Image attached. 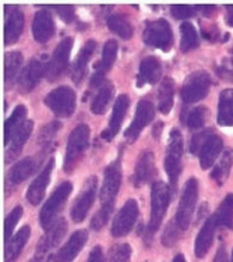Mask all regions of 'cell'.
Masks as SVG:
<instances>
[{
	"mask_svg": "<svg viewBox=\"0 0 233 262\" xmlns=\"http://www.w3.org/2000/svg\"><path fill=\"white\" fill-rule=\"evenodd\" d=\"M90 136H91V130L84 123L76 126L74 130L71 131L67 140L66 154H65V163H63L65 171L70 173L74 170L77 162L81 159L90 145Z\"/></svg>",
	"mask_w": 233,
	"mask_h": 262,
	"instance_id": "obj_1",
	"label": "cell"
},
{
	"mask_svg": "<svg viewBox=\"0 0 233 262\" xmlns=\"http://www.w3.org/2000/svg\"><path fill=\"white\" fill-rule=\"evenodd\" d=\"M169 201H171L169 186H166V183L163 182L154 183L151 191V217L145 230L150 238L159 230V226L169 207Z\"/></svg>",
	"mask_w": 233,
	"mask_h": 262,
	"instance_id": "obj_2",
	"label": "cell"
},
{
	"mask_svg": "<svg viewBox=\"0 0 233 262\" xmlns=\"http://www.w3.org/2000/svg\"><path fill=\"white\" fill-rule=\"evenodd\" d=\"M182 157H183V136L178 128H173L169 134V142L166 146L165 157V170L171 186L178 184L179 177L182 173Z\"/></svg>",
	"mask_w": 233,
	"mask_h": 262,
	"instance_id": "obj_3",
	"label": "cell"
},
{
	"mask_svg": "<svg viewBox=\"0 0 233 262\" xmlns=\"http://www.w3.org/2000/svg\"><path fill=\"white\" fill-rule=\"evenodd\" d=\"M198 200V182L196 177H190L184 188H183V194L180 201H179V208L176 212V219L175 222L178 223V226L182 229V232L187 230L190 223H192L193 213L196 209Z\"/></svg>",
	"mask_w": 233,
	"mask_h": 262,
	"instance_id": "obj_4",
	"label": "cell"
},
{
	"mask_svg": "<svg viewBox=\"0 0 233 262\" xmlns=\"http://www.w3.org/2000/svg\"><path fill=\"white\" fill-rule=\"evenodd\" d=\"M73 191V184L70 182H63L59 187H56L55 191L52 192L51 196L48 198L45 205L42 208L41 215H39V221H41V226L48 230L53 226L56 222V216L60 212V209L67 201V198L70 196Z\"/></svg>",
	"mask_w": 233,
	"mask_h": 262,
	"instance_id": "obj_5",
	"label": "cell"
},
{
	"mask_svg": "<svg viewBox=\"0 0 233 262\" xmlns=\"http://www.w3.org/2000/svg\"><path fill=\"white\" fill-rule=\"evenodd\" d=\"M142 39L147 45L167 52L173 45V34L171 24L163 18L150 21L145 24Z\"/></svg>",
	"mask_w": 233,
	"mask_h": 262,
	"instance_id": "obj_6",
	"label": "cell"
},
{
	"mask_svg": "<svg viewBox=\"0 0 233 262\" xmlns=\"http://www.w3.org/2000/svg\"><path fill=\"white\" fill-rule=\"evenodd\" d=\"M211 77L207 71L197 70L187 77L184 81L182 90H180V96L184 103H196L201 101L209 92L211 88Z\"/></svg>",
	"mask_w": 233,
	"mask_h": 262,
	"instance_id": "obj_7",
	"label": "cell"
},
{
	"mask_svg": "<svg viewBox=\"0 0 233 262\" xmlns=\"http://www.w3.org/2000/svg\"><path fill=\"white\" fill-rule=\"evenodd\" d=\"M76 92L70 86H57L45 96V105L57 117H69L76 111Z\"/></svg>",
	"mask_w": 233,
	"mask_h": 262,
	"instance_id": "obj_8",
	"label": "cell"
},
{
	"mask_svg": "<svg viewBox=\"0 0 233 262\" xmlns=\"http://www.w3.org/2000/svg\"><path fill=\"white\" fill-rule=\"evenodd\" d=\"M138 217V204L136 200H127L126 204L120 208L117 215L112 223L111 234L113 237H124L132 232L133 227L137 222Z\"/></svg>",
	"mask_w": 233,
	"mask_h": 262,
	"instance_id": "obj_9",
	"label": "cell"
},
{
	"mask_svg": "<svg viewBox=\"0 0 233 262\" xmlns=\"http://www.w3.org/2000/svg\"><path fill=\"white\" fill-rule=\"evenodd\" d=\"M73 43H74L73 38H65L63 40H60L59 45L56 46L51 60L46 63V78L49 81L57 80L65 73L69 66Z\"/></svg>",
	"mask_w": 233,
	"mask_h": 262,
	"instance_id": "obj_10",
	"label": "cell"
},
{
	"mask_svg": "<svg viewBox=\"0 0 233 262\" xmlns=\"http://www.w3.org/2000/svg\"><path fill=\"white\" fill-rule=\"evenodd\" d=\"M96 186H98V179L95 176H91L86 182L84 190L76 198V201L73 204L70 212V216L74 223L82 222L87 215H88L92 204L95 201Z\"/></svg>",
	"mask_w": 233,
	"mask_h": 262,
	"instance_id": "obj_11",
	"label": "cell"
},
{
	"mask_svg": "<svg viewBox=\"0 0 233 262\" xmlns=\"http://www.w3.org/2000/svg\"><path fill=\"white\" fill-rule=\"evenodd\" d=\"M122 184V170L119 161L112 162L105 169V177L101 188V202L102 205H113L116 200L117 192Z\"/></svg>",
	"mask_w": 233,
	"mask_h": 262,
	"instance_id": "obj_12",
	"label": "cell"
},
{
	"mask_svg": "<svg viewBox=\"0 0 233 262\" xmlns=\"http://www.w3.org/2000/svg\"><path fill=\"white\" fill-rule=\"evenodd\" d=\"M154 116H155V109H154V105L151 102L147 101V99H142V101L138 102L134 119L124 133V138L130 144L136 141L141 134V131L144 130V127L151 123Z\"/></svg>",
	"mask_w": 233,
	"mask_h": 262,
	"instance_id": "obj_13",
	"label": "cell"
},
{
	"mask_svg": "<svg viewBox=\"0 0 233 262\" xmlns=\"http://www.w3.org/2000/svg\"><path fill=\"white\" fill-rule=\"evenodd\" d=\"M44 76H46V64L39 59H31L21 70L18 77V90L23 94L32 91Z\"/></svg>",
	"mask_w": 233,
	"mask_h": 262,
	"instance_id": "obj_14",
	"label": "cell"
},
{
	"mask_svg": "<svg viewBox=\"0 0 233 262\" xmlns=\"http://www.w3.org/2000/svg\"><path fill=\"white\" fill-rule=\"evenodd\" d=\"M117 42L113 39H109L103 45L102 51V59L95 64V73L91 78V86H101L105 82V74L111 70L117 56Z\"/></svg>",
	"mask_w": 233,
	"mask_h": 262,
	"instance_id": "obj_15",
	"label": "cell"
},
{
	"mask_svg": "<svg viewBox=\"0 0 233 262\" xmlns=\"http://www.w3.org/2000/svg\"><path fill=\"white\" fill-rule=\"evenodd\" d=\"M155 174H157V167H155L154 154L150 149H145V151H142L137 163H136L132 182L134 187H141L147 183H151Z\"/></svg>",
	"mask_w": 233,
	"mask_h": 262,
	"instance_id": "obj_16",
	"label": "cell"
},
{
	"mask_svg": "<svg viewBox=\"0 0 233 262\" xmlns=\"http://www.w3.org/2000/svg\"><path fill=\"white\" fill-rule=\"evenodd\" d=\"M129 106H130V98H129V95L122 94V95L117 96L115 106H113L111 120H109V126L101 134V137L105 141H112V138L117 136V133H119L123 124V120H124V116H126L127 111H129Z\"/></svg>",
	"mask_w": 233,
	"mask_h": 262,
	"instance_id": "obj_17",
	"label": "cell"
},
{
	"mask_svg": "<svg viewBox=\"0 0 233 262\" xmlns=\"http://www.w3.org/2000/svg\"><path fill=\"white\" fill-rule=\"evenodd\" d=\"M24 30V13L18 7H7L5 20V43L13 45L20 39Z\"/></svg>",
	"mask_w": 233,
	"mask_h": 262,
	"instance_id": "obj_18",
	"label": "cell"
},
{
	"mask_svg": "<svg viewBox=\"0 0 233 262\" xmlns=\"http://www.w3.org/2000/svg\"><path fill=\"white\" fill-rule=\"evenodd\" d=\"M53 166H55V159L52 158L45 165L44 170L36 176V179L32 182L30 188H28V191H27V200L32 205H39L42 200H44L48 184L51 182V174L52 170H53Z\"/></svg>",
	"mask_w": 233,
	"mask_h": 262,
	"instance_id": "obj_19",
	"label": "cell"
},
{
	"mask_svg": "<svg viewBox=\"0 0 233 262\" xmlns=\"http://www.w3.org/2000/svg\"><path fill=\"white\" fill-rule=\"evenodd\" d=\"M66 230L67 222L65 219L56 221L53 223V226L46 230L45 236L42 237L41 242L38 243V246H36V257L41 259L44 255H46L48 252L51 251L52 248H55L61 238H63V236L66 234Z\"/></svg>",
	"mask_w": 233,
	"mask_h": 262,
	"instance_id": "obj_20",
	"label": "cell"
},
{
	"mask_svg": "<svg viewBox=\"0 0 233 262\" xmlns=\"http://www.w3.org/2000/svg\"><path fill=\"white\" fill-rule=\"evenodd\" d=\"M88 240V233L86 230H77L71 234L70 240L56 252L53 262H71L80 254Z\"/></svg>",
	"mask_w": 233,
	"mask_h": 262,
	"instance_id": "obj_21",
	"label": "cell"
},
{
	"mask_svg": "<svg viewBox=\"0 0 233 262\" xmlns=\"http://www.w3.org/2000/svg\"><path fill=\"white\" fill-rule=\"evenodd\" d=\"M55 34V23L52 14L45 9L36 11L32 21V35L34 39L39 43H45Z\"/></svg>",
	"mask_w": 233,
	"mask_h": 262,
	"instance_id": "obj_22",
	"label": "cell"
},
{
	"mask_svg": "<svg viewBox=\"0 0 233 262\" xmlns=\"http://www.w3.org/2000/svg\"><path fill=\"white\" fill-rule=\"evenodd\" d=\"M32 127H34V123L31 120H26L23 123V126L11 136L9 142L6 144V162L7 163L14 161L15 158L20 155L23 146L26 145L27 140L30 138L31 133H32Z\"/></svg>",
	"mask_w": 233,
	"mask_h": 262,
	"instance_id": "obj_23",
	"label": "cell"
},
{
	"mask_svg": "<svg viewBox=\"0 0 233 262\" xmlns=\"http://www.w3.org/2000/svg\"><path fill=\"white\" fill-rule=\"evenodd\" d=\"M162 74V64L161 60L155 56H148L144 57L140 63V71L137 76V86H142L145 84L154 85L157 84Z\"/></svg>",
	"mask_w": 233,
	"mask_h": 262,
	"instance_id": "obj_24",
	"label": "cell"
},
{
	"mask_svg": "<svg viewBox=\"0 0 233 262\" xmlns=\"http://www.w3.org/2000/svg\"><path fill=\"white\" fill-rule=\"evenodd\" d=\"M217 227H218V223H217L215 215H213L209 219L205 221L204 226L201 227V230L197 234V238H196V246H194L196 257L204 258L207 255V252L209 251V248L213 246Z\"/></svg>",
	"mask_w": 233,
	"mask_h": 262,
	"instance_id": "obj_25",
	"label": "cell"
},
{
	"mask_svg": "<svg viewBox=\"0 0 233 262\" xmlns=\"http://www.w3.org/2000/svg\"><path fill=\"white\" fill-rule=\"evenodd\" d=\"M96 49V42L94 39L87 40L86 45L82 46L80 53L77 55L76 61H74V64L71 67V80L74 81L76 84H80L86 76V71L87 67H88V63H90V59L94 55V52Z\"/></svg>",
	"mask_w": 233,
	"mask_h": 262,
	"instance_id": "obj_26",
	"label": "cell"
},
{
	"mask_svg": "<svg viewBox=\"0 0 233 262\" xmlns=\"http://www.w3.org/2000/svg\"><path fill=\"white\" fill-rule=\"evenodd\" d=\"M223 148V142L221 140V137L213 136L209 137L207 140V142L204 144L201 151L198 154V158H200V166L203 170H207L209 167L213 166L215 161L218 159V157L221 155Z\"/></svg>",
	"mask_w": 233,
	"mask_h": 262,
	"instance_id": "obj_27",
	"label": "cell"
},
{
	"mask_svg": "<svg viewBox=\"0 0 233 262\" xmlns=\"http://www.w3.org/2000/svg\"><path fill=\"white\" fill-rule=\"evenodd\" d=\"M30 236L31 227L24 226L21 227L20 230L15 233L9 242L6 243L5 262H14L18 258L20 252L23 251V248L26 247V244L30 240Z\"/></svg>",
	"mask_w": 233,
	"mask_h": 262,
	"instance_id": "obj_28",
	"label": "cell"
},
{
	"mask_svg": "<svg viewBox=\"0 0 233 262\" xmlns=\"http://www.w3.org/2000/svg\"><path fill=\"white\" fill-rule=\"evenodd\" d=\"M38 165H39L38 159L31 157L17 162L14 166L11 167L10 171H9V182H10V184L17 186L20 183L26 182L27 179L36 170Z\"/></svg>",
	"mask_w": 233,
	"mask_h": 262,
	"instance_id": "obj_29",
	"label": "cell"
},
{
	"mask_svg": "<svg viewBox=\"0 0 233 262\" xmlns=\"http://www.w3.org/2000/svg\"><path fill=\"white\" fill-rule=\"evenodd\" d=\"M217 119H218L219 126H233V88H226L221 92Z\"/></svg>",
	"mask_w": 233,
	"mask_h": 262,
	"instance_id": "obj_30",
	"label": "cell"
},
{
	"mask_svg": "<svg viewBox=\"0 0 233 262\" xmlns=\"http://www.w3.org/2000/svg\"><path fill=\"white\" fill-rule=\"evenodd\" d=\"M175 81L171 77H165L158 90V109L163 115H167L173 107Z\"/></svg>",
	"mask_w": 233,
	"mask_h": 262,
	"instance_id": "obj_31",
	"label": "cell"
},
{
	"mask_svg": "<svg viewBox=\"0 0 233 262\" xmlns=\"http://www.w3.org/2000/svg\"><path fill=\"white\" fill-rule=\"evenodd\" d=\"M23 53L20 51L7 52L5 56V81L7 86H10L11 82H14L17 76L20 77V70L23 67Z\"/></svg>",
	"mask_w": 233,
	"mask_h": 262,
	"instance_id": "obj_32",
	"label": "cell"
},
{
	"mask_svg": "<svg viewBox=\"0 0 233 262\" xmlns=\"http://www.w3.org/2000/svg\"><path fill=\"white\" fill-rule=\"evenodd\" d=\"M113 94H115V86L112 85V82H109V81H105L99 86V91L96 92L95 98L91 103L92 113L94 115H103L107 112L109 103H111Z\"/></svg>",
	"mask_w": 233,
	"mask_h": 262,
	"instance_id": "obj_33",
	"label": "cell"
},
{
	"mask_svg": "<svg viewBox=\"0 0 233 262\" xmlns=\"http://www.w3.org/2000/svg\"><path fill=\"white\" fill-rule=\"evenodd\" d=\"M233 165V158L232 152L226 149L225 152H222V155L219 158L218 163H215V166L213 169V173H211V179L214 182L217 183L218 186H222L223 183L228 180L229 173H230V169H232Z\"/></svg>",
	"mask_w": 233,
	"mask_h": 262,
	"instance_id": "obj_34",
	"label": "cell"
},
{
	"mask_svg": "<svg viewBox=\"0 0 233 262\" xmlns=\"http://www.w3.org/2000/svg\"><path fill=\"white\" fill-rule=\"evenodd\" d=\"M27 113H28V111H27V107L24 105L15 106L13 113L5 123V144H7L11 136L23 126V123L26 121Z\"/></svg>",
	"mask_w": 233,
	"mask_h": 262,
	"instance_id": "obj_35",
	"label": "cell"
},
{
	"mask_svg": "<svg viewBox=\"0 0 233 262\" xmlns=\"http://www.w3.org/2000/svg\"><path fill=\"white\" fill-rule=\"evenodd\" d=\"M109 30L123 39H130L133 36V26L124 14H113L108 18Z\"/></svg>",
	"mask_w": 233,
	"mask_h": 262,
	"instance_id": "obj_36",
	"label": "cell"
},
{
	"mask_svg": "<svg viewBox=\"0 0 233 262\" xmlns=\"http://www.w3.org/2000/svg\"><path fill=\"white\" fill-rule=\"evenodd\" d=\"M180 32H182V40H180V49L184 53L196 49L200 45V39H198V34L194 26L188 21H184L180 26Z\"/></svg>",
	"mask_w": 233,
	"mask_h": 262,
	"instance_id": "obj_37",
	"label": "cell"
},
{
	"mask_svg": "<svg viewBox=\"0 0 233 262\" xmlns=\"http://www.w3.org/2000/svg\"><path fill=\"white\" fill-rule=\"evenodd\" d=\"M218 226H225L233 230V194H228L219 205L218 212L215 213Z\"/></svg>",
	"mask_w": 233,
	"mask_h": 262,
	"instance_id": "obj_38",
	"label": "cell"
},
{
	"mask_svg": "<svg viewBox=\"0 0 233 262\" xmlns=\"http://www.w3.org/2000/svg\"><path fill=\"white\" fill-rule=\"evenodd\" d=\"M132 247L127 243H119L109 248L108 262H130L132 259Z\"/></svg>",
	"mask_w": 233,
	"mask_h": 262,
	"instance_id": "obj_39",
	"label": "cell"
},
{
	"mask_svg": "<svg viewBox=\"0 0 233 262\" xmlns=\"http://www.w3.org/2000/svg\"><path fill=\"white\" fill-rule=\"evenodd\" d=\"M113 212V205H102L99 211L91 219V229L94 232H99L102 227L105 226Z\"/></svg>",
	"mask_w": 233,
	"mask_h": 262,
	"instance_id": "obj_40",
	"label": "cell"
},
{
	"mask_svg": "<svg viewBox=\"0 0 233 262\" xmlns=\"http://www.w3.org/2000/svg\"><path fill=\"white\" fill-rule=\"evenodd\" d=\"M21 216H23V207H15L13 211L7 215L5 221V238L6 242H9L11 237H13V233H14V229L17 226V223L20 222Z\"/></svg>",
	"mask_w": 233,
	"mask_h": 262,
	"instance_id": "obj_41",
	"label": "cell"
},
{
	"mask_svg": "<svg viewBox=\"0 0 233 262\" xmlns=\"http://www.w3.org/2000/svg\"><path fill=\"white\" fill-rule=\"evenodd\" d=\"M180 233H182V229L178 226V223L172 222L169 223L166 227H165V230L162 233V244L165 247L171 248L173 247L178 240L180 238Z\"/></svg>",
	"mask_w": 233,
	"mask_h": 262,
	"instance_id": "obj_42",
	"label": "cell"
},
{
	"mask_svg": "<svg viewBox=\"0 0 233 262\" xmlns=\"http://www.w3.org/2000/svg\"><path fill=\"white\" fill-rule=\"evenodd\" d=\"M205 109L203 106H198V107H194L190 113H188L187 119H186V123H187V127L190 130H200L201 127L204 126L205 123Z\"/></svg>",
	"mask_w": 233,
	"mask_h": 262,
	"instance_id": "obj_43",
	"label": "cell"
},
{
	"mask_svg": "<svg viewBox=\"0 0 233 262\" xmlns=\"http://www.w3.org/2000/svg\"><path fill=\"white\" fill-rule=\"evenodd\" d=\"M60 127L61 124L59 121H52L48 126L44 127L41 131V134H39V144H41L42 146H49L52 140H53L56 134H57V131L60 130Z\"/></svg>",
	"mask_w": 233,
	"mask_h": 262,
	"instance_id": "obj_44",
	"label": "cell"
},
{
	"mask_svg": "<svg viewBox=\"0 0 233 262\" xmlns=\"http://www.w3.org/2000/svg\"><path fill=\"white\" fill-rule=\"evenodd\" d=\"M200 9V6H186V5H175L171 6V14L176 20H186L196 14V11Z\"/></svg>",
	"mask_w": 233,
	"mask_h": 262,
	"instance_id": "obj_45",
	"label": "cell"
},
{
	"mask_svg": "<svg viewBox=\"0 0 233 262\" xmlns=\"http://www.w3.org/2000/svg\"><path fill=\"white\" fill-rule=\"evenodd\" d=\"M213 134L214 133L209 130V128H208V130L200 131V133H197V134H194L192 138V142H190V152H192V154H196V155L200 154L203 145L207 142L208 138L213 136Z\"/></svg>",
	"mask_w": 233,
	"mask_h": 262,
	"instance_id": "obj_46",
	"label": "cell"
},
{
	"mask_svg": "<svg viewBox=\"0 0 233 262\" xmlns=\"http://www.w3.org/2000/svg\"><path fill=\"white\" fill-rule=\"evenodd\" d=\"M55 9L65 23H71L74 18V14H76L74 6H56Z\"/></svg>",
	"mask_w": 233,
	"mask_h": 262,
	"instance_id": "obj_47",
	"label": "cell"
},
{
	"mask_svg": "<svg viewBox=\"0 0 233 262\" xmlns=\"http://www.w3.org/2000/svg\"><path fill=\"white\" fill-rule=\"evenodd\" d=\"M87 262H105V257H103V251L99 246H96L88 255Z\"/></svg>",
	"mask_w": 233,
	"mask_h": 262,
	"instance_id": "obj_48",
	"label": "cell"
},
{
	"mask_svg": "<svg viewBox=\"0 0 233 262\" xmlns=\"http://www.w3.org/2000/svg\"><path fill=\"white\" fill-rule=\"evenodd\" d=\"M217 73L221 78L226 81H233V70H229L226 66H221V67H217Z\"/></svg>",
	"mask_w": 233,
	"mask_h": 262,
	"instance_id": "obj_49",
	"label": "cell"
},
{
	"mask_svg": "<svg viewBox=\"0 0 233 262\" xmlns=\"http://www.w3.org/2000/svg\"><path fill=\"white\" fill-rule=\"evenodd\" d=\"M214 262H229L228 252H226V247L225 246H221L218 248V251L214 257Z\"/></svg>",
	"mask_w": 233,
	"mask_h": 262,
	"instance_id": "obj_50",
	"label": "cell"
},
{
	"mask_svg": "<svg viewBox=\"0 0 233 262\" xmlns=\"http://www.w3.org/2000/svg\"><path fill=\"white\" fill-rule=\"evenodd\" d=\"M162 128H163V123H157L155 127H154V137H155L157 140L161 137V134H162Z\"/></svg>",
	"mask_w": 233,
	"mask_h": 262,
	"instance_id": "obj_51",
	"label": "cell"
},
{
	"mask_svg": "<svg viewBox=\"0 0 233 262\" xmlns=\"http://www.w3.org/2000/svg\"><path fill=\"white\" fill-rule=\"evenodd\" d=\"M228 14H226V24L233 27V6H228Z\"/></svg>",
	"mask_w": 233,
	"mask_h": 262,
	"instance_id": "obj_52",
	"label": "cell"
},
{
	"mask_svg": "<svg viewBox=\"0 0 233 262\" xmlns=\"http://www.w3.org/2000/svg\"><path fill=\"white\" fill-rule=\"evenodd\" d=\"M172 262H186V258H184V255H183V254H178L176 257L173 258Z\"/></svg>",
	"mask_w": 233,
	"mask_h": 262,
	"instance_id": "obj_53",
	"label": "cell"
},
{
	"mask_svg": "<svg viewBox=\"0 0 233 262\" xmlns=\"http://www.w3.org/2000/svg\"><path fill=\"white\" fill-rule=\"evenodd\" d=\"M232 262H233V251H232Z\"/></svg>",
	"mask_w": 233,
	"mask_h": 262,
	"instance_id": "obj_54",
	"label": "cell"
}]
</instances>
